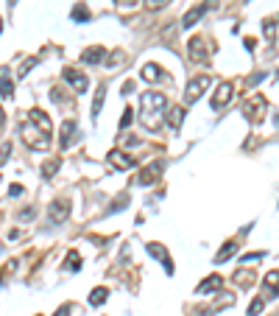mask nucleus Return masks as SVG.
Masks as SVG:
<instances>
[{
    "instance_id": "f257e3e1",
    "label": "nucleus",
    "mask_w": 279,
    "mask_h": 316,
    "mask_svg": "<svg viewBox=\"0 0 279 316\" xmlns=\"http://www.w3.org/2000/svg\"><path fill=\"white\" fill-rule=\"evenodd\" d=\"M165 95L156 90H148L140 95V123L148 129V132H156L159 123H162V112H165Z\"/></svg>"
},
{
    "instance_id": "2eb2a0df",
    "label": "nucleus",
    "mask_w": 279,
    "mask_h": 316,
    "mask_svg": "<svg viewBox=\"0 0 279 316\" xmlns=\"http://www.w3.org/2000/svg\"><path fill=\"white\" fill-rule=\"evenodd\" d=\"M73 135H76V121L70 118V121H65V123H62V140H59V146L70 148V146H73V140H76Z\"/></svg>"
},
{
    "instance_id": "9d476101",
    "label": "nucleus",
    "mask_w": 279,
    "mask_h": 316,
    "mask_svg": "<svg viewBox=\"0 0 279 316\" xmlns=\"http://www.w3.org/2000/svg\"><path fill=\"white\" fill-rule=\"evenodd\" d=\"M148 255H151V258H156V260H162L165 271H167V274H173V263H170V258H167V252H165V246H162V244H154V241H151V244H148Z\"/></svg>"
},
{
    "instance_id": "7c9ffc66",
    "label": "nucleus",
    "mask_w": 279,
    "mask_h": 316,
    "mask_svg": "<svg viewBox=\"0 0 279 316\" xmlns=\"http://www.w3.org/2000/svg\"><path fill=\"white\" fill-rule=\"evenodd\" d=\"M131 109H126V112H123V118H120V126H123V129H126V126H129V123H131Z\"/></svg>"
},
{
    "instance_id": "ea45409f",
    "label": "nucleus",
    "mask_w": 279,
    "mask_h": 316,
    "mask_svg": "<svg viewBox=\"0 0 279 316\" xmlns=\"http://www.w3.org/2000/svg\"><path fill=\"white\" fill-rule=\"evenodd\" d=\"M0 31H3V17H0Z\"/></svg>"
},
{
    "instance_id": "393cba45",
    "label": "nucleus",
    "mask_w": 279,
    "mask_h": 316,
    "mask_svg": "<svg viewBox=\"0 0 279 316\" xmlns=\"http://www.w3.org/2000/svg\"><path fill=\"white\" fill-rule=\"evenodd\" d=\"M59 165H62V159H48V165H42V176L45 179H50L56 171H59Z\"/></svg>"
},
{
    "instance_id": "a19ab883",
    "label": "nucleus",
    "mask_w": 279,
    "mask_h": 316,
    "mask_svg": "<svg viewBox=\"0 0 279 316\" xmlns=\"http://www.w3.org/2000/svg\"><path fill=\"white\" fill-rule=\"evenodd\" d=\"M274 121H277V126H279V115H277V118H274Z\"/></svg>"
},
{
    "instance_id": "4c0bfd02",
    "label": "nucleus",
    "mask_w": 279,
    "mask_h": 316,
    "mask_svg": "<svg viewBox=\"0 0 279 316\" xmlns=\"http://www.w3.org/2000/svg\"><path fill=\"white\" fill-rule=\"evenodd\" d=\"M3 126H6V112L0 109V135H3Z\"/></svg>"
},
{
    "instance_id": "c756f323",
    "label": "nucleus",
    "mask_w": 279,
    "mask_h": 316,
    "mask_svg": "<svg viewBox=\"0 0 279 316\" xmlns=\"http://www.w3.org/2000/svg\"><path fill=\"white\" fill-rule=\"evenodd\" d=\"M265 79V73H254V76H248V81H246V84H248V87H254L257 81H263Z\"/></svg>"
},
{
    "instance_id": "7ed1b4c3",
    "label": "nucleus",
    "mask_w": 279,
    "mask_h": 316,
    "mask_svg": "<svg viewBox=\"0 0 279 316\" xmlns=\"http://www.w3.org/2000/svg\"><path fill=\"white\" fill-rule=\"evenodd\" d=\"M265 109H268V98L263 95V92H251V95L246 98V104H243V115L251 121V123H260L263 115H265Z\"/></svg>"
},
{
    "instance_id": "f8f14e48",
    "label": "nucleus",
    "mask_w": 279,
    "mask_h": 316,
    "mask_svg": "<svg viewBox=\"0 0 279 316\" xmlns=\"http://www.w3.org/2000/svg\"><path fill=\"white\" fill-rule=\"evenodd\" d=\"M190 59L193 62H207V45L201 36H193L190 39Z\"/></svg>"
},
{
    "instance_id": "c9c22d12",
    "label": "nucleus",
    "mask_w": 279,
    "mask_h": 316,
    "mask_svg": "<svg viewBox=\"0 0 279 316\" xmlns=\"http://www.w3.org/2000/svg\"><path fill=\"white\" fill-rule=\"evenodd\" d=\"M254 45H257V39H254V36H248V39H246V48H248V51H254Z\"/></svg>"
},
{
    "instance_id": "b1692460",
    "label": "nucleus",
    "mask_w": 279,
    "mask_h": 316,
    "mask_svg": "<svg viewBox=\"0 0 279 316\" xmlns=\"http://www.w3.org/2000/svg\"><path fill=\"white\" fill-rule=\"evenodd\" d=\"M67 266H70V271H78V269H81V258H78V252H76V249H70V252H67L65 269H67Z\"/></svg>"
},
{
    "instance_id": "72a5a7b5",
    "label": "nucleus",
    "mask_w": 279,
    "mask_h": 316,
    "mask_svg": "<svg viewBox=\"0 0 279 316\" xmlns=\"http://www.w3.org/2000/svg\"><path fill=\"white\" fill-rule=\"evenodd\" d=\"M53 316H70V305H62V308H59Z\"/></svg>"
},
{
    "instance_id": "f03ea898",
    "label": "nucleus",
    "mask_w": 279,
    "mask_h": 316,
    "mask_svg": "<svg viewBox=\"0 0 279 316\" xmlns=\"http://www.w3.org/2000/svg\"><path fill=\"white\" fill-rule=\"evenodd\" d=\"M20 137L31 151H45V148L50 146V132H45L42 126H36L33 121L20 123Z\"/></svg>"
},
{
    "instance_id": "c85d7f7f",
    "label": "nucleus",
    "mask_w": 279,
    "mask_h": 316,
    "mask_svg": "<svg viewBox=\"0 0 279 316\" xmlns=\"http://www.w3.org/2000/svg\"><path fill=\"white\" fill-rule=\"evenodd\" d=\"M167 3H170V0H145V6H148V9H165Z\"/></svg>"
},
{
    "instance_id": "5701e85b",
    "label": "nucleus",
    "mask_w": 279,
    "mask_h": 316,
    "mask_svg": "<svg viewBox=\"0 0 279 316\" xmlns=\"http://www.w3.org/2000/svg\"><path fill=\"white\" fill-rule=\"evenodd\" d=\"M103 98H106V87L100 84V87H98V92H95V101H92V115H95V118H98V115H100V106H103Z\"/></svg>"
},
{
    "instance_id": "a878e982",
    "label": "nucleus",
    "mask_w": 279,
    "mask_h": 316,
    "mask_svg": "<svg viewBox=\"0 0 279 316\" xmlns=\"http://www.w3.org/2000/svg\"><path fill=\"white\" fill-rule=\"evenodd\" d=\"M73 20H76V23H84V20H89V12H87V6H84V3H78L76 9H73Z\"/></svg>"
},
{
    "instance_id": "ddd939ff",
    "label": "nucleus",
    "mask_w": 279,
    "mask_h": 316,
    "mask_svg": "<svg viewBox=\"0 0 279 316\" xmlns=\"http://www.w3.org/2000/svg\"><path fill=\"white\" fill-rule=\"evenodd\" d=\"M221 285H223V277H221V274H210L207 280H201V282H198L196 294H212V291H218Z\"/></svg>"
},
{
    "instance_id": "2f4dec72",
    "label": "nucleus",
    "mask_w": 279,
    "mask_h": 316,
    "mask_svg": "<svg viewBox=\"0 0 279 316\" xmlns=\"http://www.w3.org/2000/svg\"><path fill=\"white\" fill-rule=\"evenodd\" d=\"M137 3H140V0H117L120 9H131V6H137Z\"/></svg>"
},
{
    "instance_id": "4be33fe9",
    "label": "nucleus",
    "mask_w": 279,
    "mask_h": 316,
    "mask_svg": "<svg viewBox=\"0 0 279 316\" xmlns=\"http://www.w3.org/2000/svg\"><path fill=\"white\" fill-rule=\"evenodd\" d=\"M106 297H109V291H106L103 285H98L95 291L89 294V305H95V308H98V305H103V302H106Z\"/></svg>"
},
{
    "instance_id": "39448f33",
    "label": "nucleus",
    "mask_w": 279,
    "mask_h": 316,
    "mask_svg": "<svg viewBox=\"0 0 279 316\" xmlns=\"http://www.w3.org/2000/svg\"><path fill=\"white\" fill-rule=\"evenodd\" d=\"M215 6H218V0H204V3H198V6H193V9L181 17V28H193V25L207 14V9H215Z\"/></svg>"
},
{
    "instance_id": "20e7f679",
    "label": "nucleus",
    "mask_w": 279,
    "mask_h": 316,
    "mask_svg": "<svg viewBox=\"0 0 279 316\" xmlns=\"http://www.w3.org/2000/svg\"><path fill=\"white\" fill-rule=\"evenodd\" d=\"M232 95H234L232 84H229V81H221V84H218V90L212 92V98H210L212 109H215V112H221V109H226V106L232 104Z\"/></svg>"
},
{
    "instance_id": "f704fd0d",
    "label": "nucleus",
    "mask_w": 279,
    "mask_h": 316,
    "mask_svg": "<svg viewBox=\"0 0 279 316\" xmlns=\"http://www.w3.org/2000/svg\"><path fill=\"white\" fill-rule=\"evenodd\" d=\"M33 213H36V210H33V207H28L25 213H20V218H33Z\"/></svg>"
},
{
    "instance_id": "423d86ee",
    "label": "nucleus",
    "mask_w": 279,
    "mask_h": 316,
    "mask_svg": "<svg viewBox=\"0 0 279 316\" xmlns=\"http://www.w3.org/2000/svg\"><path fill=\"white\" fill-rule=\"evenodd\" d=\"M62 79L73 87L76 92H87V87H89V79L84 76V70H76V68H65L62 70Z\"/></svg>"
},
{
    "instance_id": "6ab92c4d",
    "label": "nucleus",
    "mask_w": 279,
    "mask_h": 316,
    "mask_svg": "<svg viewBox=\"0 0 279 316\" xmlns=\"http://www.w3.org/2000/svg\"><path fill=\"white\" fill-rule=\"evenodd\" d=\"M0 95H3V98H11V95H14V84H11L9 70L6 68L0 70Z\"/></svg>"
},
{
    "instance_id": "473e14b6",
    "label": "nucleus",
    "mask_w": 279,
    "mask_h": 316,
    "mask_svg": "<svg viewBox=\"0 0 279 316\" xmlns=\"http://www.w3.org/2000/svg\"><path fill=\"white\" fill-rule=\"evenodd\" d=\"M9 154H11V146L6 143V146L0 148V162H6V157H9Z\"/></svg>"
},
{
    "instance_id": "dca6fc26",
    "label": "nucleus",
    "mask_w": 279,
    "mask_h": 316,
    "mask_svg": "<svg viewBox=\"0 0 279 316\" xmlns=\"http://www.w3.org/2000/svg\"><path fill=\"white\" fill-rule=\"evenodd\" d=\"M81 59H84V65H98V62H103V59H106V51H103L100 45H92L89 51H84V53H81Z\"/></svg>"
},
{
    "instance_id": "4468645a",
    "label": "nucleus",
    "mask_w": 279,
    "mask_h": 316,
    "mask_svg": "<svg viewBox=\"0 0 279 316\" xmlns=\"http://www.w3.org/2000/svg\"><path fill=\"white\" fill-rule=\"evenodd\" d=\"M263 288H265V297H279V271H268L265 280H263Z\"/></svg>"
},
{
    "instance_id": "0eeeda50",
    "label": "nucleus",
    "mask_w": 279,
    "mask_h": 316,
    "mask_svg": "<svg viewBox=\"0 0 279 316\" xmlns=\"http://www.w3.org/2000/svg\"><path fill=\"white\" fill-rule=\"evenodd\" d=\"M67 215H70V202H65V199L50 202V207H48V218H50V224H65Z\"/></svg>"
},
{
    "instance_id": "1a4fd4ad",
    "label": "nucleus",
    "mask_w": 279,
    "mask_h": 316,
    "mask_svg": "<svg viewBox=\"0 0 279 316\" xmlns=\"http://www.w3.org/2000/svg\"><path fill=\"white\" fill-rule=\"evenodd\" d=\"M207 87H210V76H196V79L190 81L187 87H184V101H196V98H198L201 92L207 90Z\"/></svg>"
},
{
    "instance_id": "f3484780",
    "label": "nucleus",
    "mask_w": 279,
    "mask_h": 316,
    "mask_svg": "<svg viewBox=\"0 0 279 316\" xmlns=\"http://www.w3.org/2000/svg\"><path fill=\"white\" fill-rule=\"evenodd\" d=\"M140 76H143L145 81H165L167 79L165 73H162V68H159V65H154V62H151V65H145Z\"/></svg>"
},
{
    "instance_id": "e433bc0d",
    "label": "nucleus",
    "mask_w": 279,
    "mask_h": 316,
    "mask_svg": "<svg viewBox=\"0 0 279 316\" xmlns=\"http://www.w3.org/2000/svg\"><path fill=\"white\" fill-rule=\"evenodd\" d=\"M9 193H11V196H20L22 188H20V185H11V191H9Z\"/></svg>"
},
{
    "instance_id": "58836bf2",
    "label": "nucleus",
    "mask_w": 279,
    "mask_h": 316,
    "mask_svg": "<svg viewBox=\"0 0 279 316\" xmlns=\"http://www.w3.org/2000/svg\"><path fill=\"white\" fill-rule=\"evenodd\" d=\"M9 6H17V0H9Z\"/></svg>"
},
{
    "instance_id": "cd10ccee",
    "label": "nucleus",
    "mask_w": 279,
    "mask_h": 316,
    "mask_svg": "<svg viewBox=\"0 0 279 316\" xmlns=\"http://www.w3.org/2000/svg\"><path fill=\"white\" fill-rule=\"evenodd\" d=\"M36 62H39L36 56H28V59H25V62L20 65V76H25V73H28V70H31L33 65H36Z\"/></svg>"
},
{
    "instance_id": "9b49d317",
    "label": "nucleus",
    "mask_w": 279,
    "mask_h": 316,
    "mask_svg": "<svg viewBox=\"0 0 279 316\" xmlns=\"http://www.w3.org/2000/svg\"><path fill=\"white\" fill-rule=\"evenodd\" d=\"M156 176H159V165L156 162H151V165H145L140 174H137V185H143V188H148V185H154Z\"/></svg>"
},
{
    "instance_id": "412c9836",
    "label": "nucleus",
    "mask_w": 279,
    "mask_h": 316,
    "mask_svg": "<svg viewBox=\"0 0 279 316\" xmlns=\"http://www.w3.org/2000/svg\"><path fill=\"white\" fill-rule=\"evenodd\" d=\"M234 282H237V285H240V288H248V285H251V282H254V271L251 269H237L234 271Z\"/></svg>"
},
{
    "instance_id": "a211bd4d",
    "label": "nucleus",
    "mask_w": 279,
    "mask_h": 316,
    "mask_svg": "<svg viewBox=\"0 0 279 316\" xmlns=\"http://www.w3.org/2000/svg\"><path fill=\"white\" fill-rule=\"evenodd\" d=\"M167 123H170V129H179L184 123V106H170L167 109Z\"/></svg>"
},
{
    "instance_id": "aec40b11",
    "label": "nucleus",
    "mask_w": 279,
    "mask_h": 316,
    "mask_svg": "<svg viewBox=\"0 0 279 316\" xmlns=\"http://www.w3.org/2000/svg\"><path fill=\"white\" fill-rule=\"evenodd\" d=\"M234 252H237V241H229V244H223V249L215 255V263H226L229 258H234Z\"/></svg>"
},
{
    "instance_id": "bb28decb",
    "label": "nucleus",
    "mask_w": 279,
    "mask_h": 316,
    "mask_svg": "<svg viewBox=\"0 0 279 316\" xmlns=\"http://www.w3.org/2000/svg\"><path fill=\"white\" fill-rule=\"evenodd\" d=\"M263 308H265V299H260V297H257L254 302L248 305V316H260V314H263Z\"/></svg>"
},
{
    "instance_id": "6e6552de",
    "label": "nucleus",
    "mask_w": 279,
    "mask_h": 316,
    "mask_svg": "<svg viewBox=\"0 0 279 316\" xmlns=\"http://www.w3.org/2000/svg\"><path fill=\"white\" fill-rule=\"evenodd\" d=\"M106 159H109L112 168H117V171H129V168H134V159L129 157V151H123V148H112L109 154H106Z\"/></svg>"
}]
</instances>
